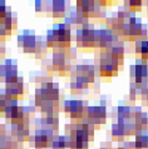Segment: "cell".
Segmentation results:
<instances>
[{
    "label": "cell",
    "mask_w": 148,
    "mask_h": 149,
    "mask_svg": "<svg viewBox=\"0 0 148 149\" xmlns=\"http://www.w3.org/2000/svg\"><path fill=\"white\" fill-rule=\"evenodd\" d=\"M141 53L143 54V56L148 58V41H143L142 43V47H141Z\"/></svg>",
    "instance_id": "obj_1"
},
{
    "label": "cell",
    "mask_w": 148,
    "mask_h": 149,
    "mask_svg": "<svg viewBox=\"0 0 148 149\" xmlns=\"http://www.w3.org/2000/svg\"><path fill=\"white\" fill-rule=\"evenodd\" d=\"M4 15V4L0 3V16Z\"/></svg>",
    "instance_id": "obj_2"
}]
</instances>
